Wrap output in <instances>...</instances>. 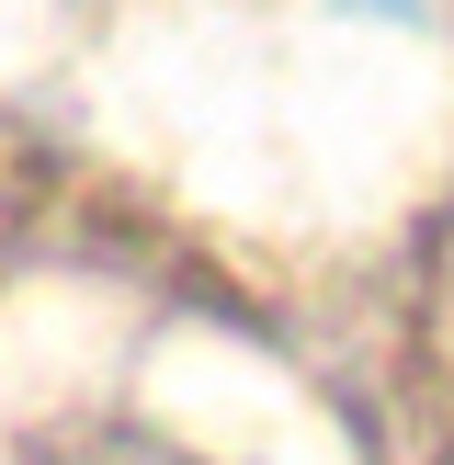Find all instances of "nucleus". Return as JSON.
Listing matches in <instances>:
<instances>
[]
</instances>
